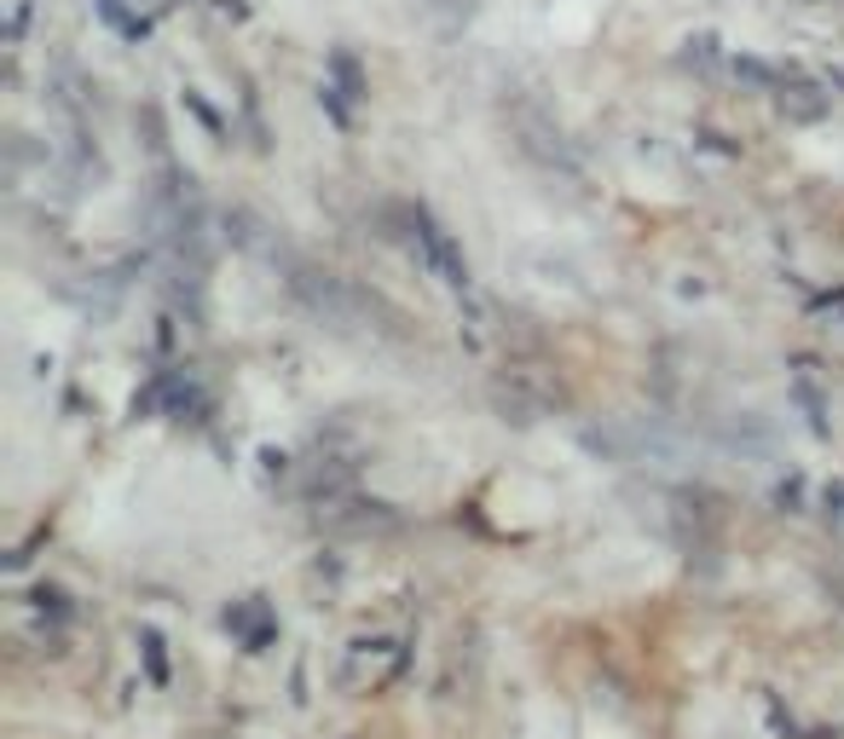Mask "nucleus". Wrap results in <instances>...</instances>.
Returning a JSON list of instances; mask_svg holds the SVG:
<instances>
[{
    "mask_svg": "<svg viewBox=\"0 0 844 739\" xmlns=\"http://www.w3.org/2000/svg\"><path fill=\"white\" fill-rule=\"evenodd\" d=\"M810 87H793V93H781V110H793V116H821V98H804Z\"/></svg>",
    "mask_w": 844,
    "mask_h": 739,
    "instance_id": "f03ea898",
    "label": "nucleus"
},
{
    "mask_svg": "<svg viewBox=\"0 0 844 739\" xmlns=\"http://www.w3.org/2000/svg\"><path fill=\"white\" fill-rule=\"evenodd\" d=\"M411 220H417V243H422V260H429L434 272H439V278L452 283V290H464V283H469V266H464V255H457V243H452L446 232H439V225H434L429 214H411Z\"/></svg>",
    "mask_w": 844,
    "mask_h": 739,
    "instance_id": "f257e3e1",
    "label": "nucleus"
}]
</instances>
